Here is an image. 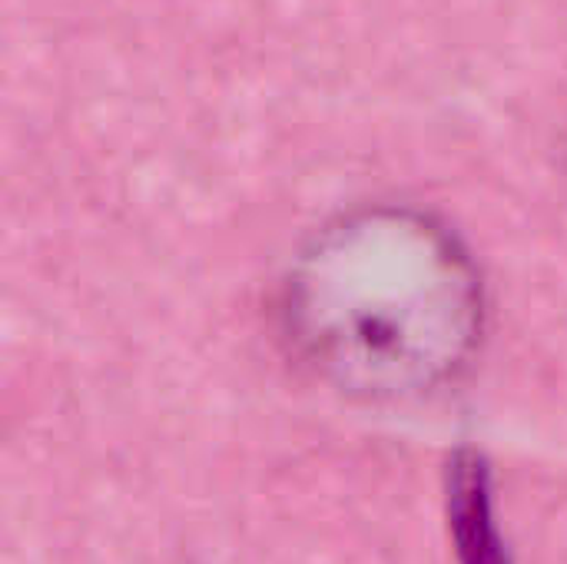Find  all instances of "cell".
<instances>
[{
	"instance_id": "6da1fadb",
	"label": "cell",
	"mask_w": 567,
	"mask_h": 564,
	"mask_svg": "<svg viewBox=\"0 0 567 564\" xmlns=\"http://www.w3.org/2000/svg\"><path fill=\"white\" fill-rule=\"evenodd\" d=\"M289 306L302 356L339 389L372 399L449 379L482 326L468 256L412 213L329 229L302 259Z\"/></svg>"
},
{
	"instance_id": "7a4b0ae2",
	"label": "cell",
	"mask_w": 567,
	"mask_h": 564,
	"mask_svg": "<svg viewBox=\"0 0 567 564\" xmlns=\"http://www.w3.org/2000/svg\"><path fill=\"white\" fill-rule=\"evenodd\" d=\"M449 512L462 564H508L495 509H492V475L488 462L462 449L449 469Z\"/></svg>"
}]
</instances>
